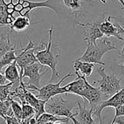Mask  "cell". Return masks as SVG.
<instances>
[{
    "instance_id": "6da1fadb",
    "label": "cell",
    "mask_w": 124,
    "mask_h": 124,
    "mask_svg": "<svg viewBox=\"0 0 124 124\" xmlns=\"http://www.w3.org/2000/svg\"><path fill=\"white\" fill-rule=\"evenodd\" d=\"M5 7L6 13L9 19L13 21L18 17H29L31 12L40 7H46L57 12L55 8L50 4L49 0L43 1H33L31 0H2Z\"/></svg>"
},
{
    "instance_id": "7a4b0ae2",
    "label": "cell",
    "mask_w": 124,
    "mask_h": 124,
    "mask_svg": "<svg viewBox=\"0 0 124 124\" xmlns=\"http://www.w3.org/2000/svg\"><path fill=\"white\" fill-rule=\"evenodd\" d=\"M49 32V41L45 48L41 50L36 52V57L38 62L42 66H47L52 70V77L49 80V83H53V82L57 81L60 79L59 72L57 69L58 64L59 58V51L58 47L56 43L52 41L53 34V27L50 28L48 31Z\"/></svg>"
},
{
    "instance_id": "3957f363",
    "label": "cell",
    "mask_w": 124,
    "mask_h": 124,
    "mask_svg": "<svg viewBox=\"0 0 124 124\" xmlns=\"http://www.w3.org/2000/svg\"><path fill=\"white\" fill-rule=\"evenodd\" d=\"M114 50L120 51L108 38H105L96 44H87L86 50L84 53L76 60L105 67V63L102 61L104 55L108 52Z\"/></svg>"
},
{
    "instance_id": "277c9868",
    "label": "cell",
    "mask_w": 124,
    "mask_h": 124,
    "mask_svg": "<svg viewBox=\"0 0 124 124\" xmlns=\"http://www.w3.org/2000/svg\"><path fill=\"white\" fill-rule=\"evenodd\" d=\"M97 72L100 75L101 80L94 81L93 83L98 84V88L102 94L110 98L121 90L123 87L121 86V80L116 75H108L103 66L99 67Z\"/></svg>"
},
{
    "instance_id": "5b68a950",
    "label": "cell",
    "mask_w": 124,
    "mask_h": 124,
    "mask_svg": "<svg viewBox=\"0 0 124 124\" xmlns=\"http://www.w3.org/2000/svg\"><path fill=\"white\" fill-rule=\"evenodd\" d=\"M73 74L68 73V75H65L62 78L60 79V81L57 83H49L46 86L41 87V88H37L33 86H30L26 83H25V88L29 90H35L39 92V94L36 95V97L41 100L49 102L50 99H52L53 97H54L57 95L59 94H67V91L65 88V86L61 87L60 85L64 82V80L70 77H72Z\"/></svg>"
},
{
    "instance_id": "8992f818",
    "label": "cell",
    "mask_w": 124,
    "mask_h": 124,
    "mask_svg": "<svg viewBox=\"0 0 124 124\" xmlns=\"http://www.w3.org/2000/svg\"><path fill=\"white\" fill-rule=\"evenodd\" d=\"M45 47L46 45L44 43H41L38 46H36L32 40L28 38V43L27 45L24 48H22L21 53L17 55L16 63L17 67L20 68V70L22 71L27 66L38 62L36 57V52L44 50Z\"/></svg>"
},
{
    "instance_id": "52a82bcc",
    "label": "cell",
    "mask_w": 124,
    "mask_h": 124,
    "mask_svg": "<svg viewBox=\"0 0 124 124\" xmlns=\"http://www.w3.org/2000/svg\"><path fill=\"white\" fill-rule=\"evenodd\" d=\"M76 105H77V103H71L66 101L62 97H60L56 102L52 103H49L48 102L46 104L45 110L46 113H50L57 117L69 118L70 120L71 118L76 117L77 115V113H73L72 112Z\"/></svg>"
},
{
    "instance_id": "ba28073f",
    "label": "cell",
    "mask_w": 124,
    "mask_h": 124,
    "mask_svg": "<svg viewBox=\"0 0 124 124\" xmlns=\"http://www.w3.org/2000/svg\"><path fill=\"white\" fill-rule=\"evenodd\" d=\"M42 67L43 66L39 62H36L27 66L22 71H20V83H23V78L27 77H28L29 81L26 84L39 88L41 86V80L42 77L48 72V69H46L44 72H41Z\"/></svg>"
},
{
    "instance_id": "9c48e42d",
    "label": "cell",
    "mask_w": 124,
    "mask_h": 124,
    "mask_svg": "<svg viewBox=\"0 0 124 124\" xmlns=\"http://www.w3.org/2000/svg\"><path fill=\"white\" fill-rule=\"evenodd\" d=\"M76 78L71 83L65 86V88L67 91V94H72L74 95L79 96L84 99L85 93L87 89L88 80L86 77L84 75H81L78 72H75Z\"/></svg>"
},
{
    "instance_id": "30bf717a",
    "label": "cell",
    "mask_w": 124,
    "mask_h": 124,
    "mask_svg": "<svg viewBox=\"0 0 124 124\" xmlns=\"http://www.w3.org/2000/svg\"><path fill=\"white\" fill-rule=\"evenodd\" d=\"M77 25L83 26L84 31V42L87 44H96L97 40L104 37L99 27L98 22L97 23H80L77 22Z\"/></svg>"
},
{
    "instance_id": "8fae6325",
    "label": "cell",
    "mask_w": 124,
    "mask_h": 124,
    "mask_svg": "<svg viewBox=\"0 0 124 124\" xmlns=\"http://www.w3.org/2000/svg\"><path fill=\"white\" fill-rule=\"evenodd\" d=\"M123 105H124V86L121 88V91H119L115 95L109 98V99L104 101V102H101L100 105L97 108V110L94 112L93 115L97 116L98 118L100 119V122L101 123L102 122L101 114L104 109H105L106 107H109L116 108Z\"/></svg>"
},
{
    "instance_id": "7c38bea8",
    "label": "cell",
    "mask_w": 124,
    "mask_h": 124,
    "mask_svg": "<svg viewBox=\"0 0 124 124\" xmlns=\"http://www.w3.org/2000/svg\"><path fill=\"white\" fill-rule=\"evenodd\" d=\"M99 27L104 36L109 37H115L119 40L123 41V36L120 31L119 28L118 26L112 20V16L108 15V17L105 18L102 21L98 22Z\"/></svg>"
},
{
    "instance_id": "4fadbf2b",
    "label": "cell",
    "mask_w": 124,
    "mask_h": 124,
    "mask_svg": "<svg viewBox=\"0 0 124 124\" xmlns=\"http://www.w3.org/2000/svg\"><path fill=\"white\" fill-rule=\"evenodd\" d=\"M101 96L102 93L100 92V89L89 84V83L88 82L87 89L85 93L84 99L89 102L90 107L94 110V112L97 110L101 102Z\"/></svg>"
},
{
    "instance_id": "5bb4252c",
    "label": "cell",
    "mask_w": 124,
    "mask_h": 124,
    "mask_svg": "<svg viewBox=\"0 0 124 124\" xmlns=\"http://www.w3.org/2000/svg\"><path fill=\"white\" fill-rule=\"evenodd\" d=\"M4 75L5 76L7 81L13 83L12 88L15 89L19 87L18 86H20V72L17 69L16 60L6 68Z\"/></svg>"
},
{
    "instance_id": "9a60e30c",
    "label": "cell",
    "mask_w": 124,
    "mask_h": 124,
    "mask_svg": "<svg viewBox=\"0 0 124 124\" xmlns=\"http://www.w3.org/2000/svg\"><path fill=\"white\" fill-rule=\"evenodd\" d=\"M78 107V113H77L76 118L79 122L84 124H95L94 120L93 118L94 110L90 107L87 109L84 105H81L80 102H77Z\"/></svg>"
},
{
    "instance_id": "2e32d148",
    "label": "cell",
    "mask_w": 124,
    "mask_h": 124,
    "mask_svg": "<svg viewBox=\"0 0 124 124\" xmlns=\"http://www.w3.org/2000/svg\"><path fill=\"white\" fill-rule=\"evenodd\" d=\"M73 63H74L73 67H74L75 72H80L81 73V75H84L86 77H89L92 75L94 68V64L83 62L76 60H74Z\"/></svg>"
},
{
    "instance_id": "e0dca14e",
    "label": "cell",
    "mask_w": 124,
    "mask_h": 124,
    "mask_svg": "<svg viewBox=\"0 0 124 124\" xmlns=\"http://www.w3.org/2000/svg\"><path fill=\"white\" fill-rule=\"evenodd\" d=\"M30 24H31V21L29 17H25V16L18 17L9 26L10 31L11 32L12 31L17 32L24 31L30 26Z\"/></svg>"
},
{
    "instance_id": "ac0fdd59",
    "label": "cell",
    "mask_w": 124,
    "mask_h": 124,
    "mask_svg": "<svg viewBox=\"0 0 124 124\" xmlns=\"http://www.w3.org/2000/svg\"><path fill=\"white\" fill-rule=\"evenodd\" d=\"M22 51V48L20 50H11L7 52L4 55H3L0 58V72L2 69L5 67H8L11 64H12L17 58L16 53Z\"/></svg>"
},
{
    "instance_id": "d6986e66",
    "label": "cell",
    "mask_w": 124,
    "mask_h": 124,
    "mask_svg": "<svg viewBox=\"0 0 124 124\" xmlns=\"http://www.w3.org/2000/svg\"><path fill=\"white\" fill-rule=\"evenodd\" d=\"M70 119L66 118H58L57 116H55L54 115H52L48 113H45L43 115H41L38 119L36 124H45L48 122H52V123H65L68 124Z\"/></svg>"
},
{
    "instance_id": "ffe728a7",
    "label": "cell",
    "mask_w": 124,
    "mask_h": 124,
    "mask_svg": "<svg viewBox=\"0 0 124 124\" xmlns=\"http://www.w3.org/2000/svg\"><path fill=\"white\" fill-rule=\"evenodd\" d=\"M15 45H12L9 39V34H0V58L7 52L15 49Z\"/></svg>"
},
{
    "instance_id": "44dd1931",
    "label": "cell",
    "mask_w": 124,
    "mask_h": 124,
    "mask_svg": "<svg viewBox=\"0 0 124 124\" xmlns=\"http://www.w3.org/2000/svg\"><path fill=\"white\" fill-rule=\"evenodd\" d=\"M13 86L12 83H9L3 86H0V101L4 102L10 99L12 90L10 89Z\"/></svg>"
},
{
    "instance_id": "7402d4cb",
    "label": "cell",
    "mask_w": 124,
    "mask_h": 124,
    "mask_svg": "<svg viewBox=\"0 0 124 124\" xmlns=\"http://www.w3.org/2000/svg\"><path fill=\"white\" fill-rule=\"evenodd\" d=\"M12 21L9 19L5 7L2 0H0V27H3L5 26H10L12 24Z\"/></svg>"
},
{
    "instance_id": "603a6c76",
    "label": "cell",
    "mask_w": 124,
    "mask_h": 124,
    "mask_svg": "<svg viewBox=\"0 0 124 124\" xmlns=\"http://www.w3.org/2000/svg\"><path fill=\"white\" fill-rule=\"evenodd\" d=\"M10 105H11V110L15 115L18 120L21 121L22 120V115H23V108L22 105L19 104L17 102L13 100V99H10Z\"/></svg>"
},
{
    "instance_id": "cb8c5ba5",
    "label": "cell",
    "mask_w": 124,
    "mask_h": 124,
    "mask_svg": "<svg viewBox=\"0 0 124 124\" xmlns=\"http://www.w3.org/2000/svg\"><path fill=\"white\" fill-rule=\"evenodd\" d=\"M22 108H23L22 120H28L35 116V110L31 105L28 104H24L22 105Z\"/></svg>"
},
{
    "instance_id": "d4e9b609",
    "label": "cell",
    "mask_w": 124,
    "mask_h": 124,
    "mask_svg": "<svg viewBox=\"0 0 124 124\" xmlns=\"http://www.w3.org/2000/svg\"><path fill=\"white\" fill-rule=\"evenodd\" d=\"M62 1L66 7L73 11V13L78 12L81 6V0H62Z\"/></svg>"
},
{
    "instance_id": "484cf974",
    "label": "cell",
    "mask_w": 124,
    "mask_h": 124,
    "mask_svg": "<svg viewBox=\"0 0 124 124\" xmlns=\"http://www.w3.org/2000/svg\"><path fill=\"white\" fill-rule=\"evenodd\" d=\"M6 124H20V121L15 115H6L4 119Z\"/></svg>"
},
{
    "instance_id": "4316f807",
    "label": "cell",
    "mask_w": 124,
    "mask_h": 124,
    "mask_svg": "<svg viewBox=\"0 0 124 124\" xmlns=\"http://www.w3.org/2000/svg\"><path fill=\"white\" fill-rule=\"evenodd\" d=\"M115 110H116V115L113 119H116L121 116H124V105L116 107Z\"/></svg>"
},
{
    "instance_id": "83f0119b",
    "label": "cell",
    "mask_w": 124,
    "mask_h": 124,
    "mask_svg": "<svg viewBox=\"0 0 124 124\" xmlns=\"http://www.w3.org/2000/svg\"><path fill=\"white\" fill-rule=\"evenodd\" d=\"M124 124V116H121V117H118L116 119H113V121L110 123V124Z\"/></svg>"
},
{
    "instance_id": "f1b7e54d",
    "label": "cell",
    "mask_w": 124,
    "mask_h": 124,
    "mask_svg": "<svg viewBox=\"0 0 124 124\" xmlns=\"http://www.w3.org/2000/svg\"><path fill=\"white\" fill-rule=\"evenodd\" d=\"M122 36H123V39H124L123 41H124V34H122ZM119 52H120V58H121V62H122L123 66H124V46H123L122 50H120Z\"/></svg>"
},
{
    "instance_id": "f546056e",
    "label": "cell",
    "mask_w": 124,
    "mask_h": 124,
    "mask_svg": "<svg viewBox=\"0 0 124 124\" xmlns=\"http://www.w3.org/2000/svg\"><path fill=\"white\" fill-rule=\"evenodd\" d=\"M112 18H113V20H115L113 22H115V23H116L119 24L122 28H124V20L118 19V18H116V17H112Z\"/></svg>"
},
{
    "instance_id": "4dcf8cb0",
    "label": "cell",
    "mask_w": 124,
    "mask_h": 124,
    "mask_svg": "<svg viewBox=\"0 0 124 124\" xmlns=\"http://www.w3.org/2000/svg\"><path fill=\"white\" fill-rule=\"evenodd\" d=\"M7 79L5 77L4 75H3L1 72H0V86H3V85H5L7 84Z\"/></svg>"
},
{
    "instance_id": "1f68e13d",
    "label": "cell",
    "mask_w": 124,
    "mask_h": 124,
    "mask_svg": "<svg viewBox=\"0 0 124 124\" xmlns=\"http://www.w3.org/2000/svg\"><path fill=\"white\" fill-rule=\"evenodd\" d=\"M70 120L72 121V122H73V124H82V123H81V122H79V121L76 118V117H73V118H70Z\"/></svg>"
},
{
    "instance_id": "d6a6232c",
    "label": "cell",
    "mask_w": 124,
    "mask_h": 124,
    "mask_svg": "<svg viewBox=\"0 0 124 124\" xmlns=\"http://www.w3.org/2000/svg\"><path fill=\"white\" fill-rule=\"evenodd\" d=\"M114 23H115V22H114ZM116 23V25L118 26V27L119 28V29H120V31H121V34H124V28H122V27H121V26H120L119 24H118V23Z\"/></svg>"
},
{
    "instance_id": "836d02e7",
    "label": "cell",
    "mask_w": 124,
    "mask_h": 124,
    "mask_svg": "<svg viewBox=\"0 0 124 124\" xmlns=\"http://www.w3.org/2000/svg\"><path fill=\"white\" fill-rule=\"evenodd\" d=\"M20 124H29V119H28V120H22L20 121Z\"/></svg>"
},
{
    "instance_id": "e575fe53",
    "label": "cell",
    "mask_w": 124,
    "mask_h": 124,
    "mask_svg": "<svg viewBox=\"0 0 124 124\" xmlns=\"http://www.w3.org/2000/svg\"><path fill=\"white\" fill-rule=\"evenodd\" d=\"M118 1L120 3V4L123 6V8L124 9V0H118Z\"/></svg>"
},
{
    "instance_id": "d590c367",
    "label": "cell",
    "mask_w": 124,
    "mask_h": 124,
    "mask_svg": "<svg viewBox=\"0 0 124 124\" xmlns=\"http://www.w3.org/2000/svg\"><path fill=\"white\" fill-rule=\"evenodd\" d=\"M100 2H101V3H102V4H105L106 3V1H107V0H98Z\"/></svg>"
},
{
    "instance_id": "8d00e7d4",
    "label": "cell",
    "mask_w": 124,
    "mask_h": 124,
    "mask_svg": "<svg viewBox=\"0 0 124 124\" xmlns=\"http://www.w3.org/2000/svg\"><path fill=\"white\" fill-rule=\"evenodd\" d=\"M55 123H52V122H48V123H46V124H54Z\"/></svg>"
},
{
    "instance_id": "74e56055",
    "label": "cell",
    "mask_w": 124,
    "mask_h": 124,
    "mask_svg": "<svg viewBox=\"0 0 124 124\" xmlns=\"http://www.w3.org/2000/svg\"><path fill=\"white\" fill-rule=\"evenodd\" d=\"M100 124H102V122H101V123H100Z\"/></svg>"
},
{
    "instance_id": "f35d334b",
    "label": "cell",
    "mask_w": 124,
    "mask_h": 124,
    "mask_svg": "<svg viewBox=\"0 0 124 124\" xmlns=\"http://www.w3.org/2000/svg\"><path fill=\"white\" fill-rule=\"evenodd\" d=\"M86 1H89V0H86Z\"/></svg>"
},
{
    "instance_id": "ab89813d",
    "label": "cell",
    "mask_w": 124,
    "mask_h": 124,
    "mask_svg": "<svg viewBox=\"0 0 124 124\" xmlns=\"http://www.w3.org/2000/svg\"><path fill=\"white\" fill-rule=\"evenodd\" d=\"M1 101H0V103H1Z\"/></svg>"
},
{
    "instance_id": "60d3db41",
    "label": "cell",
    "mask_w": 124,
    "mask_h": 124,
    "mask_svg": "<svg viewBox=\"0 0 124 124\" xmlns=\"http://www.w3.org/2000/svg\"></svg>"
},
{
    "instance_id": "b9f144b4",
    "label": "cell",
    "mask_w": 124,
    "mask_h": 124,
    "mask_svg": "<svg viewBox=\"0 0 124 124\" xmlns=\"http://www.w3.org/2000/svg\"><path fill=\"white\" fill-rule=\"evenodd\" d=\"M44 1H45V0H44Z\"/></svg>"
}]
</instances>
